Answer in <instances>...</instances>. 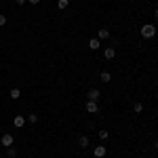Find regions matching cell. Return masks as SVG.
I'll list each match as a JSON object with an SVG mask.
<instances>
[{"label":"cell","mask_w":158,"mask_h":158,"mask_svg":"<svg viewBox=\"0 0 158 158\" xmlns=\"http://www.w3.org/2000/svg\"><path fill=\"white\" fill-rule=\"evenodd\" d=\"M156 97H158V93H156Z\"/></svg>","instance_id":"cb8c5ba5"},{"label":"cell","mask_w":158,"mask_h":158,"mask_svg":"<svg viewBox=\"0 0 158 158\" xmlns=\"http://www.w3.org/2000/svg\"><path fill=\"white\" fill-rule=\"evenodd\" d=\"M9 97H11V99H15V101H17V99L21 97V91H19L17 86H13L11 91H9Z\"/></svg>","instance_id":"8fae6325"},{"label":"cell","mask_w":158,"mask_h":158,"mask_svg":"<svg viewBox=\"0 0 158 158\" xmlns=\"http://www.w3.org/2000/svg\"><path fill=\"white\" fill-rule=\"evenodd\" d=\"M19 156V152H17V148H6V158H17Z\"/></svg>","instance_id":"7c38bea8"},{"label":"cell","mask_w":158,"mask_h":158,"mask_svg":"<svg viewBox=\"0 0 158 158\" xmlns=\"http://www.w3.org/2000/svg\"><path fill=\"white\" fill-rule=\"evenodd\" d=\"M139 34H141L143 38H154V36H156V25H154V23H146V25H141Z\"/></svg>","instance_id":"6da1fadb"},{"label":"cell","mask_w":158,"mask_h":158,"mask_svg":"<svg viewBox=\"0 0 158 158\" xmlns=\"http://www.w3.org/2000/svg\"><path fill=\"white\" fill-rule=\"evenodd\" d=\"M154 148H156V150H158V139H156V143H154Z\"/></svg>","instance_id":"7402d4cb"},{"label":"cell","mask_w":158,"mask_h":158,"mask_svg":"<svg viewBox=\"0 0 158 158\" xmlns=\"http://www.w3.org/2000/svg\"><path fill=\"white\" fill-rule=\"evenodd\" d=\"M156 158H158V156H156Z\"/></svg>","instance_id":"d4e9b609"},{"label":"cell","mask_w":158,"mask_h":158,"mask_svg":"<svg viewBox=\"0 0 158 158\" xmlns=\"http://www.w3.org/2000/svg\"><path fill=\"white\" fill-rule=\"evenodd\" d=\"M89 49L91 51L101 49V40H99V38H91V40H89Z\"/></svg>","instance_id":"ba28073f"},{"label":"cell","mask_w":158,"mask_h":158,"mask_svg":"<svg viewBox=\"0 0 158 158\" xmlns=\"http://www.w3.org/2000/svg\"><path fill=\"white\" fill-rule=\"evenodd\" d=\"M13 141H15V139H13V135H11V133H4L2 137H0V143H2V148H11V146H13Z\"/></svg>","instance_id":"277c9868"},{"label":"cell","mask_w":158,"mask_h":158,"mask_svg":"<svg viewBox=\"0 0 158 158\" xmlns=\"http://www.w3.org/2000/svg\"><path fill=\"white\" fill-rule=\"evenodd\" d=\"M0 158H6V156H0Z\"/></svg>","instance_id":"603a6c76"},{"label":"cell","mask_w":158,"mask_h":158,"mask_svg":"<svg viewBox=\"0 0 158 158\" xmlns=\"http://www.w3.org/2000/svg\"><path fill=\"white\" fill-rule=\"evenodd\" d=\"M103 57H106V59H114V57H116V49H114V47H108V49L103 51Z\"/></svg>","instance_id":"9c48e42d"},{"label":"cell","mask_w":158,"mask_h":158,"mask_svg":"<svg viewBox=\"0 0 158 158\" xmlns=\"http://www.w3.org/2000/svg\"><path fill=\"white\" fill-rule=\"evenodd\" d=\"M25 120L30 122V124H36V122H38V114H30V116H27Z\"/></svg>","instance_id":"2e32d148"},{"label":"cell","mask_w":158,"mask_h":158,"mask_svg":"<svg viewBox=\"0 0 158 158\" xmlns=\"http://www.w3.org/2000/svg\"><path fill=\"white\" fill-rule=\"evenodd\" d=\"M108 137H110V131H99V139H101V141H106Z\"/></svg>","instance_id":"e0dca14e"},{"label":"cell","mask_w":158,"mask_h":158,"mask_svg":"<svg viewBox=\"0 0 158 158\" xmlns=\"http://www.w3.org/2000/svg\"><path fill=\"white\" fill-rule=\"evenodd\" d=\"M133 112L135 114H141V112H143V103H141V101H135L133 103Z\"/></svg>","instance_id":"5bb4252c"},{"label":"cell","mask_w":158,"mask_h":158,"mask_svg":"<svg viewBox=\"0 0 158 158\" xmlns=\"http://www.w3.org/2000/svg\"><path fill=\"white\" fill-rule=\"evenodd\" d=\"M68 6H70V0H59V2H57V9H59V11H65Z\"/></svg>","instance_id":"9a60e30c"},{"label":"cell","mask_w":158,"mask_h":158,"mask_svg":"<svg viewBox=\"0 0 158 158\" xmlns=\"http://www.w3.org/2000/svg\"><path fill=\"white\" fill-rule=\"evenodd\" d=\"M78 146L80 148H89V137H86V135H80V137H78Z\"/></svg>","instance_id":"4fadbf2b"},{"label":"cell","mask_w":158,"mask_h":158,"mask_svg":"<svg viewBox=\"0 0 158 158\" xmlns=\"http://www.w3.org/2000/svg\"><path fill=\"white\" fill-rule=\"evenodd\" d=\"M99 99H101V93L97 89H89L86 91V101H99Z\"/></svg>","instance_id":"7a4b0ae2"},{"label":"cell","mask_w":158,"mask_h":158,"mask_svg":"<svg viewBox=\"0 0 158 158\" xmlns=\"http://www.w3.org/2000/svg\"><path fill=\"white\" fill-rule=\"evenodd\" d=\"M30 4H40V0H27Z\"/></svg>","instance_id":"ffe728a7"},{"label":"cell","mask_w":158,"mask_h":158,"mask_svg":"<svg viewBox=\"0 0 158 158\" xmlns=\"http://www.w3.org/2000/svg\"><path fill=\"white\" fill-rule=\"evenodd\" d=\"M85 110L89 112V114H97V112H99V101H86Z\"/></svg>","instance_id":"3957f363"},{"label":"cell","mask_w":158,"mask_h":158,"mask_svg":"<svg viewBox=\"0 0 158 158\" xmlns=\"http://www.w3.org/2000/svg\"><path fill=\"white\" fill-rule=\"evenodd\" d=\"M99 78H101V82H112V74H110L108 70H101Z\"/></svg>","instance_id":"30bf717a"},{"label":"cell","mask_w":158,"mask_h":158,"mask_svg":"<svg viewBox=\"0 0 158 158\" xmlns=\"http://www.w3.org/2000/svg\"><path fill=\"white\" fill-rule=\"evenodd\" d=\"M106 154H108V148H106V146H97L95 150H93V156H95V158H103Z\"/></svg>","instance_id":"5b68a950"},{"label":"cell","mask_w":158,"mask_h":158,"mask_svg":"<svg viewBox=\"0 0 158 158\" xmlns=\"http://www.w3.org/2000/svg\"><path fill=\"white\" fill-rule=\"evenodd\" d=\"M154 17H156V19H158V6H156V11H154Z\"/></svg>","instance_id":"44dd1931"},{"label":"cell","mask_w":158,"mask_h":158,"mask_svg":"<svg viewBox=\"0 0 158 158\" xmlns=\"http://www.w3.org/2000/svg\"><path fill=\"white\" fill-rule=\"evenodd\" d=\"M25 122H27V120H25V116H21V114H17V116L13 118V124H15L17 129H21V127H23Z\"/></svg>","instance_id":"52a82bcc"},{"label":"cell","mask_w":158,"mask_h":158,"mask_svg":"<svg viewBox=\"0 0 158 158\" xmlns=\"http://www.w3.org/2000/svg\"><path fill=\"white\" fill-rule=\"evenodd\" d=\"M95 38H99V40H110V38H112V34H110V30L101 27V30H97V36H95Z\"/></svg>","instance_id":"8992f818"},{"label":"cell","mask_w":158,"mask_h":158,"mask_svg":"<svg viewBox=\"0 0 158 158\" xmlns=\"http://www.w3.org/2000/svg\"><path fill=\"white\" fill-rule=\"evenodd\" d=\"M25 2H27V0H15V4H17V6H23Z\"/></svg>","instance_id":"d6986e66"},{"label":"cell","mask_w":158,"mask_h":158,"mask_svg":"<svg viewBox=\"0 0 158 158\" xmlns=\"http://www.w3.org/2000/svg\"><path fill=\"white\" fill-rule=\"evenodd\" d=\"M4 25H6V15L0 13V27H4Z\"/></svg>","instance_id":"ac0fdd59"}]
</instances>
